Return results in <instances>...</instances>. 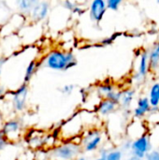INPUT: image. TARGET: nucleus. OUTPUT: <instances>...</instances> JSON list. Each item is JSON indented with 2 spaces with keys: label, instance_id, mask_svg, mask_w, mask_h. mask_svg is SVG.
Listing matches in <instances>:
<instances>
[{
  "label": "nucleus",
  "instance_id": "nucleus-28",
  "mask_svg": "<svg viewBox=\"0 0 159 160\" xmlns=\"http://www.w3.org/2000/svg\"><path fill=\"white\" fill-rule=\"evenodd\" d=\"M84 12H85V8H82V6L78 5V3L76 4L74 9L72 10V13H73V14H77V15H82V14L84 13Z\"/></svg>",
  "mask_w": 159,
  "mask_h": 160
},
{
  "label": "nucleus",
  "instance_id": "nucleus-30",
  "mask_svg": "<svg viewBox=\"0 0 159 160\" xmlns=\"http://www.w3.org/2000/svg\"><path fill=\"white\" fill-rule=\"evenodd\" d=\"M131 145H132V141L128 139L127 142H125L123 143V149L124 150H130L131 149Z\"/></svg>",
  "mask_w": 159,
  "mask_h": 160
},
{
  "label": "nucleus",
  "instance_id": "nucleus-19",
  "mask_svg": "<svg viewBox=\"0 0 159 160\" xmlns=\"http://www.w3.org/2000/svg\"><path fill=\"white\" fill-rule=\"evenodd\" d=\"M121 97H122V90L116 89L113 92H112L111 94H109L105 98L109 99V100H111V101H112L114 103H116L117 105H119L120 101H121Z\"/></svg>",
  "mask_w": 159,
  "mask_h": 160
},
{
  "label": "nucleus",
  "instance_id": "nucleus-21",
  "mask_svg": "<svg viewBox=\"0 0 159 160\" xmlns=\"http://www.w3.org/2000/svg\"><path fill=\"white\" fill-rule=\"evenodd\" d=\"M146 119L154 125H159V109L158 110L152 109L149 114L146 116Z\"/></svg>",
  "mask_w": 159,
  "mask_h": 160
},
{
  "label": "nucleus",
  "instance_id": "nucleus-23",
  "mask_svg": "<svg viewBox=\"0 0 159 160\" xmlns=\"http://www.w3.org/2000/svg\"><path fill=\"white\" fill-rule=\"evenodd\" d=\"M119 36H121V34L120 33H115V34H112V36H110V37H107V38H104L101 41H100V43H101V45L102 46H108V45H111V44H112L113 43V41L119 37Z\"/></svg>",
  "mask_w": 159,
  "mask_h": 160
},
{
  "label": "nucleus",
  "instance_id": "nucleus-9",
  "mask_svg": "<svg viewBox=\"0 0 159 160\" xmlns=\"http://www.w3.org/2000/svg\"><path fill=\"white\" fill-rule=\"evenodd\" d=\"M88 10H89V17L91 21L97 22V23L100 22L108 10L106 1L93 0L89 5Z\"/></svg>",
  "mask_w": 159,
  "mask_h": 160
},
{
  "label": "nucleus",
  "instance_id": "nucleus-2",
  "mask_svg": "<svg viewBox=\"0 0 159 160\" xmlns=\"http://www.w3.org/2000/svg\"><path fill=\"white\" fill-rule=\"evenodd\" d=\"M82 152V148L79 142L67 141L60 144L54 145L49 150L50 160H76Z\"/></svg>",
  "mask_w": 159,
  "mask_h": 160
},
{
  "label": "nucleus",
  "instance_id": "nucleus-17",
  "mask_svg": "<svg viewBox=\"0 0 159 160\" xmlns=\"http://www.w3.org/2000/svg\"><path fill=\"white\" fill-rule=\"evenodd\" d=\"M38 67H39V63L37 60H35V59L31 60L28 63V65L25 68L24 74H23V83L28 84V82L31 81V79L33 78V76L37 72Z\"/></svg>",
  "mask_w": 159,
  "mask_h": 160
},
{
  "label": "nucleus",
  "instance_id": "nucleus-33",
  "mask_svg": "<svg viewBox=\"0 0 159 160\" xmlns=\"http://www.w3.org/2000/svg\"><path fill=\"white\" fill-rule=\"evenodd\" d=\"M95 160H106V159H105V158H100V157H99V158H96V159H95Z\"/></svg>",
  "mask_w": 159,
  "mask_h": 160
},
{
  "label": "nucleus",
  "instance_id": "nucleus-20",
  "mask_svg": "<svg viewBox=\"0 0 159 160\" xmlns=\"http://www.w3.org/2000/svg\"><path fill=\"white\" fill-rule=\"evenodd\" d=\"M106 160H123V152L122 150H117V149H113L111 150L107 157Z\"/></svg>",
  "mask_w": 159,
  "mask_h": 160
},
{
  "label": "nucleus",
  "instance_id": "nucleus-14",
  "mask_svg": "<svg viewBox=\"0 0 159 160\" xmlns=\"http://www.w3.org/2000/svg\"><path fill=\"white\" fill-rule=\"evenodd\" d=\"M136 97V90L133 88H127L122 90V97L119 106L124 110H128Z\"/></svg>",
  "mask_w": 159,
  "mask_h": 160
},
{
  "label": "nucleus",
  "instance_id": "nucleus-32",
  "mask_svg": "<svg viewBox=\"0 0 159 160\" xmlns=\"http://www.w3.org/2000/svg\"><path fill=\"white\" fill-rule=\"evenodd\" d=\"M127 160H142L141 159V158H137V157H135V156H131L130 158H128Z\"/></svg>",
  "mask_w": 159,
  "mask_h": 160
},
{
  "label": "nucleus",
  "instance_id": "nucleus-35",
  "mask_svg": "<svg viewBox=\"0 0 159 160\" xmlns=\"http://www.w3.org/2000/svg\"><path fill=\"white\" fill-rule=\"evenodd\" d=\"M157 4H159V0H157Z\"/></svg>",
  "mask_w": 159,
  "mask_h": 160
},
{
  "label": "nucleus",
  "instance_id": "nucleus-10",
  "mask_svg": "<svg viewBox=\"0 0 159 160\" xmlns=\"http://www.w3.org/2000/svg\"><path fill=\"white\" fill-rule=\"evenodd\" d=\"M50 3L48 1H37L35 5L29 18L34 22H41L47 19L50 13Z\"/></svg>",
  "mask_w": 159,
  "mask_h": 160
},
{
  "label": "nucleus",
  "instance_id": "nucleus-6",
  "mask_svg": "<svg viewBox=\"0 0 159 160\" xmlns=\"http://www.w3.org/2000/svg\"><path fill=\"white\" fill-rule=\"evenodd\" d=\"M152 150H153V144L149 134H145L132 141V145L130 149L132 156H135L141 159L144 160L147 155Z\"/></svg>",
  "mask_w": 159,
  "mask_h": 160
},
{
  "label": "nucleus",
  "instance_id": "nucleus-34",
  "mask_svg": "<svg viewBox=\"0 0 159 160\" xmlns=\"http://www.w3.org/2000/svg\"><path fill=\"white\" fill-rule=\"evenodd\" d=\"M1 32H2V30H1V28H0V37H1Z\"/></svg>",
  "mask_w": 159,
  "mask_h": 160
},
{
  "label": "nucleus",
  "instance_id": "nucleus-11",
  "mask_svg": "<svg viewBox=\"0 0 159 160\" xmlns=\"http://www.w3.org/2000/svg\"><path fill=\"white\" fill-rule=\"evenodd\" d=\"M151 110L152 107L149 102L148 97H141L137 100V106L133 111V117L137 120L144 119L149 114Z\"/></svg>",
  "mask_w": 159,
  "mask_h": 160
},
{
  "label": "nucleus",
  "instance_id": "nucleus-31",
  "mask_svg": "<svg viewBox=\"0 0 159 160\" xmlns=\"http://www.w3.org/2000/svg\"><path fill=\"white\" fill-rule=\"evenodd\" d=\"M6 96V89L0 85V98H3Z\"/></svg>",
  "mask_w": 159,
  "mask_h": 160
},
{
  "label": "nucleus",
  "instance_id": "nucleus-7",
  "mask_svg": "<svg viewBox=\"0 0 159 160\" xmlns=\"http://www.w3.org/2000/svg\"><path fill=\"white\" fill-rule=\"evenodd\" d=\"M22 124L19 119H9L4 122L1 132L8 142H16L22 137Z\"/></svg>",
  "mask_w": 159,
  "mask_h": 160
},
{
  "label": "nucleus",
  "instance_id": "nucleus-4",
  "mask_svg": "<svg viewBox=\"0 0 159 160\" xmlns=\"http://www.w3.org/2000/svg\"><path fill=\"white\" fill-rule=\"evenodd\" d=\"M104 140V132L100 128L87 129L81 137V146L86 153L95 152L100 148Z\"/></svg>",
  "mask_w": 159,
  "mask_h": 160
},
{
  "label": "nucleus",
  "instance_id": "nucleus-18",
  "mask_svg": "<svg viewBox=\"0 0 159 160\" xmlns=\"http://www.w3.org/2000/svg\"><path fill=\"white\" fill-rule=\"evenodd\" d=\"M117 88L115 87V85L113 83H111V82H102V83H99L95 88V90L97 91V93L99 95V97L101 98H105L109 94H111L112 92H113Z\"/></svg>",
  "mask_w": 159,
  "mask_h": 160
},
{
  "label": "nucleus",
  "instance_id": "nucleus-8",
  "mask_svg": "<svg viewBox=\"0 0 159 160\" xmlns=\"http://www.w3.org/2000/svg\"><path fill=\"white\" fill-rule=\"evenodd\" d=\"M149 71H150V68H149L148 51L143 50L140 53L138 68H137V71L133 74V80L137 82H141L144 81L147 78Z\"/></svg>",
  "mask_w": 159,
  "mask_h": 160
},
{
  "label": "nucleus",
  "instance_id": "nucleus-13",
  "mask_svg": "<svg viewBox=\"0 0 159 160\" xmlns=\"http://www.w3.org/2000/svg\"><path fill=\"white\" fill-rule=\"evenodd\" d=\"M149 55V68L151 71H157L159 69V41L153 44L148 51Z\"/></svg>",
  "mask_w": 159,
  "mask_h": 160
},
{
  "label": "nucleus",
  "instance_id": "nucleus-29",
  "mask_svg": "<svg viewBox=\"0 0 159 160\" xmlns=\"http://www.w3.org/2000/svg\"><path fill=\"white\" fill-rule=\"evenodd\" d=\"M7 62V57L5 56H0V79L2 76V71H3V67Z\"/></svg>",
  "mask_w": 159,
  "mask_h": 160
},
{
  "label": "nucleus",
  "instance_id": "nucleus-1",
  "mask_svg": "<svg viewBox=\"0 0 159 160\" xmlns=\"http://www.w3.org/2000/svg\"><path fill=\"white\" fill-rule=\"evenodd\" d=\"M77 63L76 55L72 51H63L58 49L49 52L42 61L45 68L56 71H66L70 69L74 68Z\"/></svg>",
  "mask_w": 159,
  "mask_h": 160
},
{
  "label": "nucleus",
  "instance_id": "nucleus-27",
  "mask_svg": "<svg viewBox=\"0 0 159 160\" xmlns=\"http://www.w3.org/2000/svg\"><path fill=\"white\" fill-rule=\"evenodd\" d=\"M9 142H7V140L6 139V137L3 135V133L0 131V152L2 151V150H4L7 146V144H8Z\"/></svg>",
  "mask_w": 159,
  "mask_h": 160
},
{
  "label": "nucleus",
  "instance_id": "nucleus-36",
  "mask_svg": "<svg viewBox=\"0 0 159 160\" xmlns=\"http://www.w3.org/2000/svg\"><path fill=\"white\" fill-rule=\"evenodd\" d=\"M15 160H19V159H18V158H16V159H15Z\"/></svg>",
  "mask_w": 159,
  "mask_h": 160
},
{
  "label": "nucleus",
  "instance_id": "nucleus-12",
  "mask_svg": "<svg viewBox=\"0 0 159 160\" xmlns=\"http://www.w3.org/2000/svg\"><path fill=\"white\" fill-rule=\"evenodd\" d=\"M119 105H117L116 103L109 100V99H106V98H103L100 103L98 104V106L97 107L95 112L98 115V116H101V117H107L111 114H112L113 112H116L117 108H118Z\"/></svg>",
  "mask_w": 159,
  "mask_h": 160
},
{
  "label": "nucleus",
  "instance_id": "nucleus-26",
  "mask_svg": "<svg viewBox=\"0 0 159 160\" xmlns=\"http://www.w3.org/2000/svg\"><path fill=\"white\" fill-rule=\"evenodd\" d=\"M144 160H159V149L152 150Z\"/></svg>",
  "mask_w": 159,
  "mask_h": 160
},
{
  "label": "nucleus",
  "instance_id": "nucleus-15",
  "mask_svg": "<svg viewBox=\"0 0 159 160\" xmlns=\"http://www.w3.org/2000/svg\"><path fill=\"white\" fill-rule=\"evenodd\" d=\"M148 99L151 104L152 109L154 110H158L159 109V82H154L148 93Z\"/></svg>",
  "mask_w": 159,
  "mask_h": 160
},
{
  "label": "nucleus",
  "instance_id": "nucleus-5",
  "mask_svg": "<svg viewBox=\"0 0 159 160\" xmlns=\"http://www.w3.org/2000/svg\"><path fill=\"white\" fill-rule=\"evenodd\" d=\"M29 88L28 84L22 83L16 90L8 93L10 95L9 100L11 107L15 112H22L27 108V100H28Z\"/></svg>",
  "mask_w": 159,
  "mask_h": 160
},
{
  "label": "nucleus",
  "instance_id": "nucleus-22",
  "mask_svg": "<svg viewBox=\"0 0 159 160\" xmlns=\"http://www.w3.org/2000/svg\"><path fill=\"white\" fill-rule=\"evenodd\" d=\"M123 3L122 0H107L106 4H107V8L110 10H113L116 11L119 9L120 5Z\"/></svg>",
  "mask_w": 159,
  "mask_h": 160
},
{
  "label": "nucleus",
  "instance_id": "nucleus-25",
  "mask_svg": "<svg viewBox=\"0 0 159 160\" xmlns=\"http://www.w3.org/2000/svg\"><path fill=\"white\" fill-rule=\"evenodd\" d=\"M76 4H77V2L70 1V0H66V1H64V2H62V5H63L64 8H66V9L71 11V12H72V10L74 9Z\"/></svg>",
  "mask_w": 159,
  "mask_h": 160
},
{
  "label": "nucleus",
  "instance_id": "nucleus-24",
  "mask_svg": "<svg viewBox=\"0 0 159 160\" xmlns=\"http://www.w3.org/2000/svg\"><path fill=\"white\" fill-rule=\"evenodd\" d=\"M74 89H75V86H74L73 84H66V85L62 86V87L60 88V90H59V91H60L63 95L69 96L70 94H72V93H73Z\"/></svg>",
  "mask_w": 159,
  "mask_h": 160
},
{
  "label": "nucleus",
  "instance_id": "nucleus-3",
  "mask_svg": "<svg viewBox=\"0 0 159 160\" xmlns=\"http://www.w3.org/2000/svg\"><path fill=\"white\" fill-rule=\"evenodd\" d=\"M85 124L82 116V112H78L74 113L68 120L63 123L59 128L60 137L63 138L66 142L72 141L74 138L81 136L87 130L85 129Z\"/></svg>",
  "mask_w": 159,
  "mask_h": 160
},
{
  "label": "nucleus",
  "instance_id": "nucleus-16",
  "mask_svg": "<svg viewBox=\"0 0 159 160\" xmlns=\"http://www.w3.org/2000/svg\"><path fill=\"white\" fill-rule=\"evenodd\" d=\"M37 3V0H20L16 2V5L20 11V14H22V16L29 17Z\"/></svg>",
  "mask_w": 159,
  "mask_h": 160
}]
</instances>
